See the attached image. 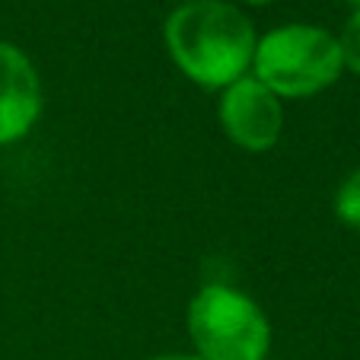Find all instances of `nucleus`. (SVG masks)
I'll return each mask as SVG.
<instances>
[{
    "instance_id": "obj_6",
    "label": "nucleus",
    "mask_w": 360,
    "mask_h": 360,
    "mask_svg": "<svg viewBox=\"0 0 360 360\" xmlns=\"http://www.w3.org/2000/svg\"><path fill=\"white\" fill-rule=\"evenodd\" d=\"M335 214L345 226L360 230V169H354L335 191Z\"/></svg>"
},
{
    "instance_id": "obj_3",
    "label": "nucleus",
    "mask_w": 360,
    "mask_h": 360,
    "mask_svg": "<svg viewBox=\"0 0 360 360\" xmlns=\"http://www.w3.org/2000/svg\"><path fill=\"white\" fill-rule=\"evenodd\" d=\"M185 319L201 360H265L271 351L265 309L230 284H204L191 297Z\"/></svg>"
},
{
    "instance_id": "obj_9",
    "label": "nucleus",
    "mask_w": 360,
    "mask_h": 360,
    "mask_svg": "<svg viewBox=\"0 0 360 360\" xmlns=\"http://www.w3.org/2000/svg\"><path fill=\"white\" fill-rule=\"evenodd\" d=\"M243 4H249V7H268L271 0H243Z\"/></svg>"
},
{
    "instance_id": "obj_10",
    "label": "nucleus",
    "mask_w": 360,
    "mask_h": 360,
    "mask_svg": "<svg viewBox=\"0 0 360 360\" xmlns=\"http://www.w3.org/2000/svg\"><path fill=\"white\" fill-rule=\"evenodd\" d=\"M351 4H354V7H360V0H351Z\"/></svg>"
},
{
    "instance_id": "obj_4",
    "label": "nucleus",
    "mask_w": 360,
    "mask_h": 360,
    "mask_svg": "<svg viewBox=\"0 0 360 360\" xmlns=\"http://www.w3.org/2000/svg\"><path fill=\"white\" fill-rule=\"evenodd\" d=\"M217 118L224 134L245 153H268L284 134V99L252 74L220 89Z\"/></svg>"
},
{
    "instance_id": "obj_7",
    "label": "nucleus",
    "mask_w": 360,
    "mask_h": 360,
    "mask_svg": "<svg viewBox=\"0 0 360 360\" xmlns=\"http://www.w3.org/2000/svg\"><path fill=\"white\" fill-rule=\"evenodd\" d=\"M335 39H338V51H341L345 70L360 77V7L347 16V22L341 26V32L335 35Z\"/></svg>"
},
{
    "instance_id": "obj_1",
    "label": "nucleus",
    "mask_w": 360,
    "mask_h": 360,
    "mask_svg": "<svg viewBox=\"0 0 360 360\" xmlns=\"http://www.w3.org/2000/svg\"><path fill=\"white\" fill-rule=\"evenodd\" d=\"M172 64L201 89H226L252 70L259 35L226 0H185L163 26Z\"/></svg>"
},
{
    "instance_id": "obj_2",
    "label": "nucleus",
    "mask_w": 360,
    "mask_h": 360,
    "mask_svg": "<svg viewBox=\"0 0 360 360\" xmlns=\"http://www.w3.org/2000/svg\"><path fill=\"white\" fill-rule=\"evenodd\" d=\"M341 51L338 39L322 26L287 22L265 32L255 45L252 77L262 80L278 99H306L338 83Z\"/></svg>"
},
{
    "instance_id": "obj_8",
    "label": "nucleus",
    "mask_w": 360,
    "mask_h": 360,
    "mask_svg": "<svg viewBox=\"0 0 360 360\" xmlns=\"http://www.w3.org/2000/svg\"><path fill=\"white\" fill-rule=\"evenodd\" d=\"M153 360H201L198 354H163V357H153Z\"/></svg>"
},
{
    "instance_id": "obj_5",
    "label": "nucleus",
    "mask_w": 360,
    "mask_h": 360,
    "mask_svg": "<svg viewBox=\"0 0 360 360\" xmlns=\"http://www.w3.org/2000/svg\"><path fill=\"white\" fill-rule=\"evenodd\" d=\"M41 80L22 48L0 39V147L16 143L41 115Z\"/></svg>"
}]
</instances>
